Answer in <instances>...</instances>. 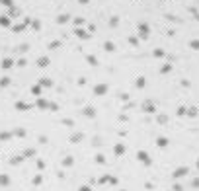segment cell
Segmentation results:
<instances>
[{"label":"cell","instance_id":"obj_11","mask_svg":"<svg viewBox=\"0 0 199 191\" xmlns=\"http://www.w3.org/2000/svg\"><path fill=\"white\" fill-rule=\"evenodd\" d=\"M12 133H0V140H10Z\"/></svg>","mask_w":199,"mask_h":191},{"label":"cell","instance_id":"obj_3","mask_svg":"<svg viewBox=\"0 0 199 191\" xmlns=\"http://www.w3.org/2000/svg\"><path fill=\"white\" fill-rule=\"evenodd\" d=\"M8 185H10V176L0 174V187H8Z\"/></svg>","mask_w":199,"mask_h":191},{"label":"cell","instance_id":"obj_18","mask_svg":"<svg viewBox=\"0 0 199 191\" xmlns=\"http://www.w3.org/2000/svg\"><path fill=\"white\" fill-rule=\"evenodd\" d=\"M16 107H18L20 111H26V109H27V106H26V103H16Z\"/></svg>","mask_w":199,"mask_h":191},{"label":"cell","instance_id":"obj_25","mask_svg":"<svg viewBox=\"0 0 199 191\" xmlns=\"http://www.w3.org/2000/svg\"><path fill=\"white\" fill-rule=\"evenodd\" d=\"M8 84H10V80H8V78H2V80H0V86H8Z\"/></svg>","mask_w":199,"mask_h":191},{"label":"cell","instance_id":"obj_26","mask_svg":"<svg viewBox=\"0 0 199 191\" xmlns=\"http://www.w3.org/2000/svg\"><path fill=\"white\" fill-rule=\"evenodd\" d=\"M63 125H66V127H72V121H71V119H64V121H63Z\"/></svg>","mask_w":199,"mask_h":191},{"label":"cell","instance_id":"obj_1","mask_svg":"<svg viewBox=\"0 0 199 191\" xmlns=\"http://www.w3.org/2000/svg\"><path fill=\"white\" fill-rule=\"evenodd\" d=\"M187 172L189 170H187L186 166H182V168H178V170L174 172V178H184V176H187Z\"/></svg>","mask_w":199,"mask_h":191},{"label":"cell","instance_id":"obj_4","mask_svg":"<svg viewBox=\"0 0 199 191\" xmlns=\"http://www.w3.org/2000/svg\"><path fill=\"white\" fill-rule=\"evenodd\" d=\"M22 162H24V156H14V158H10V164L12 166H18Z\"/></svg>","mask_w":199,"mask_h":191},{"label":"cell","instance_id":"obj_30","mask_svg":"<svg viewBox=\"0 0 199 191\" xmlns=\"http://www.w3.org/2000/svg\"><path fill=\"white\" fill-rule=\"evenodd\" d=\"M78 191H92V187H88V185H82V187H80Z\"/></svg>","mask_w":199,"mask_h":191},{"label":"cell","instance_id":"obj_12","mask_svg":"<svg viewBox=\"0 0 199 191\" xmlns=\"http://www.w3.org/2000/svg\"><path fill=\"white\" fill-rule=\"evenodd\" d=\"M14 135H16V137H26V129H16Z\"/></svg>","mask_w":199,"mask_h":191},{"label":"cell","instance_id":"obj_2","mask_svg":"<svg viewBox=\"0 0 199 191\" xmlns=\"http://www.w3.org/2000/svg\"><path fill=\"white\" fill-rule=\"evenodd\" d=\"M139 160H141L142 164H147V166L152 164V160L148 158V154H147V152H139Z\"/></svg>","mask_w":199,"mask_h":191},{"label":"cell","instance_id":"obj_15","mask_svg":"<svg viewBox=\"0 0 199 191\" xmlns=\"http://www.w3.org/2000/svg\"><path fill=\"white\" fill-rule=\"evenodd\" d=\"M166 144H168V138H164V137H162V138H158V146H162V148H164Z\"/></svg>","mask_w":199,"mask_h":191},{"label":"cell","instance_id":"obj_27","mask_svg":"<svg viewBox=\"0 0 199 191\" xmlns=\"http://www.w3.org/2000/svg\"><path fill=\"white\" fill-rule=\"evenodd\" d=\"M41 84H43V86H51V80H47V78H43V80H41Z\"/></svg>","mask_w":199,"mask_h":191},{"label":"cell","instance_id":"obj_5","mask_svg":"<svg viewBox=\"0 0 199 191\" xmlns=\"http://www.w3.org/2000/svg\"><path fill=\"white\" fill-rule=\"evenodd\" d=\"M35 156V148H27V150H24V158H33Z\"/></svg>","mask_w":199,"mask_h":191},{"label":"cell","instance_id":"obj_33","mask_svg":"<svg viewBox=\"0 0 199 191\" xmlns=\"http://www.w3.org/2000/svg\"><path fill=\"white\" fill-rule=\"evenodd\" d=\"M191 47L193 49H199V41H191Z\"/></svg>","mask_w":199,"mask_h":191},{"label":"cell","instance_id":"obj_20","mask_svg":"<svg viewBox=\"0 0 199 191\" xmlns=\"http://www.w3.org/2000/svg\"><path fill=\"white\" fill-rule=\"evenodd\" d=\"M166 121H168V117H166V115H160V117H158V123H160V125H164Z\"/></svg>","mask_w":199,"mask_h":191},{"label":"cell","instance_id":"obj_23","mask_svg":"<svg viewBox=\"0 0 199 191\" xmlns=\"http://www.w3.org/2000/svg\"><path fill=\"white\" fill-rule=\"evenodd\" d=\"M191 187H195V189H197V187H199V178H195V179H193V181H191Z\"/></svg>","mask_w":199,"mask_h":191},{"label":"cell","instance_id":"obj_22","mask_svg":"<svg viewBox=\"0 0 199 191\" xmlns=\"http://www.w3.org/2000/svg\"><path fill=\"white\" fill-rule=\"evenodd\" d=\"M84 113H86L88 117H92V115H94V109H92V107H86V111H84Z\"/></svg>","mask_w":199,"mask_h":191},{"label":"cell","instance_id":"obj_28","mask_svg":"<svg viewBox=\"0 0 199 191\" xmlns=\"http://www.w3.org/2000/svg\"><path fill=\"white\" fill-rule=\"evenodd\" d=\"M47 63H49V60H47V59H39V66H45Z\"/></svg>","mask_w":199,"mask_h":191},{"label":"cell","instance_id":"obj_17","mask_svg":"<svg viewBox=\"0 0 199 191\" xmlns=\"http://www.w3.org/2000/svg\"><path fill=\"white\" fill-rule=\"evenodd\" d=\"M187 115H191V117H195V115H197V109H195V107H189V111H186Z\"/></svg>","mask_w":199,"mask_h":191},{"label":"cell","instance_id":"obj_10","mask_svg":"<svg viewBox=\"0 0 199 191\" xmlns=\"http://www.w3.org/2000/svg\"><path fill=\"white\" fill-rule=\"evenodd\" d=\"M145 111H147V113H152V111H154V106L150 103V101H148V103H145Z\"/></svg>","mask_w":199,"mask_h":191},{"label":"cell","instance_id":"obj_8","mask_svg":"<svg viewBox=\"0 0 199 191\" xmlns=\"http://www.w3.org/2000/svg\"><path fill=\"white\" fill-rule=\"evenodd\" d=\"M115 154H117V156L125 154V146H123V144H115Z\"/></svg>","mask_w":199,"mask_h":191},{"label":"cell","instance_id":"obj_13","mask_svg":"<svg viewBox=\"0 0 199 191\" xmlns=\"http://www.w3.org/2000/svg\"><path fill=\"white\" fill-rule=\"evenodd\" d=\"M82 140V135L78 133V135H72V138H71V142H80Z\"/></svg>","mask_w":199,"mask_h":191},{"label":"cell","instance_id":"obj_34","mask_svg":"<svg viewBox=\"0 0 199 191\" xmlns=\"http://www.w3.org/2000/svg\"><path fill=\"white\" fill-rule=\"evenodd\" d=\"M197 170H199V160H197Z\"/></svg>","mask_w":199,"mask_h":191},{"label":"cell","instance_id":"obj_21","mask_svg":"<svg viewBox=\"0 0 199 191\" xmlns=\"http://www.w3.org/2000/svg\"><path fill=\"white\" fill-rule=\"evenodd\" d=\"M96 162H98V164H103V162H105V158H103L102 154H98V156H96Z\"/></svg>","mask_w":199,"mask_h":191},{"label":"cell","instance_id":"obj_32","mask_svg":"<svg viewBox=\"0 0 199 191\" xmlns=\"http://www.w3.org/2000/svg\"><path fill=\"white\" fill-rule=\"evenodd\" d=\"M33 94H35V96H39V94H41V90H39V86H35V88H33Z\"/></svg>","mask_w":199,"mask_h":191},{"label":"cell","instance_id":"obj_14","mask_svg":"<svg viewBox=\"0 0 199 191\" xmlns=\"http://www.w3.org/2000/svg\"><path fill=\"white\" fill-rule=\"evenodd\" d=\"M31 181H33V185H41V181H43V178H41V176H35V178H33Z\"/></svg>","mask_w":199,"mask_h":191},{"label":"cell","instance_id":"obj_6","mask_svg":"<svg viewBox=\"0 0 199 191\" xmlns=\"http://www.w3.org/2000/svg\"><path fill=\"white\" fill-rule=\"evenodd\" d=\"M72 162H74V160H72V156H64V158H63V166H64V168L72 166Z\"/></svg>","mask_w":199,"mask_h":191},{"label":"cell","instance_id":"obj_7","mask_svg":"<svg viewBox=\"0 0 199 191\" xmlns=\"http://www.w3.org/2000/svg\"><path fill=\"white\" fill-rule=\"evenodd\" d=\"M139 33H141L142 37H147V35H148V27L145 26V24H142V26H139Z\"/></svg>","mask_w":199,"mask_h":191},{"label":"cell","instance_id":"obj_31","mask_svg":"<svg viewBox=\"0 0 199 191\" xmlns=\"http://www.w3.org/2000/svg\"><path fill=\"white\" fill-rule=\"evenodd\" d=\"M39 142H41V144H45V142H47V137H43V135H41V137H39Z\"/></svg>","mask_w":199,"mask_h":191},{"label":"cell","instance_id":"obj_35","mask_svg":"<svg viewBox=\"0 0 199 191\" xmlns=\"http://www.w3.org/2000/svg\"><path fill=\"white\" fill-rule=\"evenodd\" d=\"M121 191H123V189H121Z\"/></svg>","mask_w":199,"mask_h":191},{"label":"cell","instance_id":"obj_29","mask_svg":"<svg viewBox=\"0 0 199 191\" xmlns=\"http://www.w3.org/2000/svg\"><path fill=\"white\" fill-rule=\"evenodd\" d=\"M174 191H184V187H182L180 183H176V185H174Z\"/></svg>","mask_w":199,"mask_h":191},{"label":"cell","instance_id":"obj_9","mask_svg":"<svg viewBox=\"0 0 199 191\" xmlns=\"http://www.w3.org/2000/svg\"><path fill=\"white\" fill-rule=\"evenodd\" d=\"M105 90H108V86H105V84H102V86H98V88H96V94H98V96H102V94L105 92Z\"/></svg>","mask_w":199,"mask_h":191},{"label":"cell","instance_id":"obj_16","mask_svg":"<svg viewBox=\"0 0 199 191\" xmlns=\"http://www.w3.org/2000/svg\"><path fill=\"white\" fill-rule=\"evenodd\" d=\"M37 106H39V107H41V109H45V107H47V106H49V103H47L45 99H39V101H37Z\"/></svg>","mask_w":199,"mask_h":191},{"label":"cell","instance_id":"obj_24","mask_svg":"<svg viewBox=\"0 0 199 191\" xmlns=\"http://www.w3.org/2000/svg\"><path fill=\"white\" fill-rule=\"evenodd\" d=\"M37 168H39V170H43V168H45V162H43V160H37Z\"/></svg>","mask_w":199,"mask_h":191},{"label":"cell","instance_id":"obj_19","mask_svg":"<svg viewBox=\"0 0 199 191\" xmlns=\"http://www.w3.org/2000/svg\"><path fill=\"white\" fill-rule=\"evenodd\" d=\"M2 66H4V68H10V66H12V60H10V59H6L4 63H2Z\"/></svg>","mask_w":199,"mask_h":191}]
</instances>
